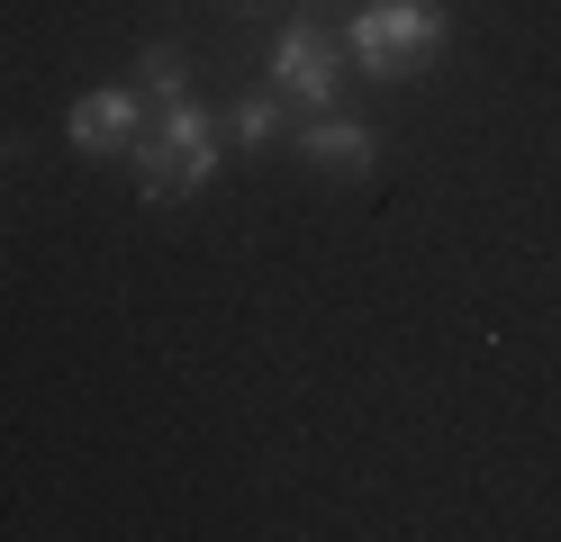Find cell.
I'll use <instances>...</instances> for the list:
<instances>
[{"label": "cell", "mask_w": 561, "mask_h": 542, "mask_svg": "<svg viewBox=\"0 0 561 542\" xmlns=\"http://www.w3.org/2000/svg\"><path fill=\"white\" fill-rule=\"evenodd\" d=\"M272 91L290 100V108H335V91H344V46L327 27H290L272 46Z\"/></svg>", "instance_id": "cell-3"}, {"label": "cell", "mask_w": 561, "mask_h": 542, "mask_svg": "<svg viewBox=\"0 0 561 542\" xmlns=\"http://www.w3.org/2000/svg\"><path fill=\"white\" fill-rule=\"evenodd\" d=\"M280 118H290V100H280V91H244V100H236V136H244V145H272Z\"/></svg>", "instance_id": "cell-7"}, {"label": "cell", "mask_w": 561, "mask_h": 542, "mask_svg": "<svg viewBox=\"0 0 561 542\" xmlns=\"http://www.w3.org/2000/svg\"><path fill=\"white\" fill-rule=\"evenodd\" d=\"M299 154L318 163L327 181H363L371 172V127L363 118H308L299 127Z\"/></svg>", "instance_id": "cell-5"}, {"label": "cell", "mask_w": 561, "mask_h": 542, "mask_svg": "<svg viewBox=\"0 0 561 542\" xmlns=\"http://www.w3.org/2000/svg\"><path fill=\"white\" fill-rule=\"evenodd\" d=\"M64 136H73L82 154H127V145L146 136V127H136V91H127V82H100L91 100H73V118H64Z\"/></svg>", "instance_id": "cell-4"}, {"label": "cell", "mask_w": 561, "mask_h": 542, "mask_svg": "<svg viewBox=\"0 0 561 542\" xmlns=\"http://www.w3.org/2000/svg\"><path fill=\"white\" fill-rule=\"evenodd\" d=\"M127 163H136V191L146 199H191V191L218 181V127H208L199 100H172L154 118V136L127 145Z\"/></svg>", "instance_id": "cell-1"}, {"label": "cell", "mask_w": 561, "mask_h": 542, "mask_svg": "<svg viewBox=\"0 0 561 542\" xmlns=\"http://www.w3.org/2000/svg\"><path fill=\"white\" fill-rule=\"evenodd\" d=\"M344 46H354V64L371 82H408V72H426L444 55V10L435 0H363Z\"/></svg>", "instance_id": "cell-2"}, {"label": "cell", "mask_w": 561, "mask_h": 542, "mask_svg": "<svg viewBox=\"0 0 561 542\" xmlns=\"http://www.w3.org/2000/svg\"><path fill=\"white\" fill-rule=\"evenodd\" d=\"M136 82H146V91H154L163 108H172V100H191V55H182V46H146V64H136Z\"/></svg>", "instance_id": "cell-6"}]
</instances>
